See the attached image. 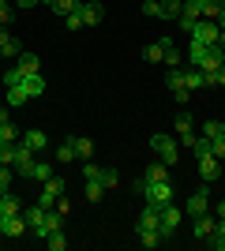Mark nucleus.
Instances as JSON below:
<instances>
[{"instance_id":"e433bc0d","label":"nucleus","mask_w":225,"mask_h":251,"mask_svg":"<svg viewBox=\"0 0 225 251\" xmlns=\"http://www.w3.org/2000/svg\"><path fill=\"white\" fill-rule=\"evenodd\" d=\"M143 15L147 19H161V0H143Z\"/></svg>"},{"instance_id":"0eeeda50","label":"nucleus","mask_w":225,"mask_h":251,"mask_svg":"<svg viewBox=\"0 0 225 251\" xmlns=\"http://www.w3.org/2000/svg\"><path fill=\"white\" fill-rule=\"evenodd\" d=\"M161 240H173V232H176V225H180V218H184V210H176L169 202V206H161Z\"/></svg>"},{"instance_id":"09e8293b","label":"nucleus","mask_w":225,"mask_h":251,"mask_svg":"<svg viewBox=\"0 0 225 251\" xmlns=\"http://www.w3.org/2000/svg\"><path fill=\"white\" fill-rule=\"evenodd\" d=\"M0 124H8V109H0Z\"/></svg>"},{"instance_id":"bb28decb","label":"nucleus","mask_w":225,"mask_h":251,"mask_svg":"<svg viewBox=\"0 0 225 251\" xmlns=\"http://www.w3.org/2000/svg\"><path fill=\"white\" fill-rule=\"evenodd\" d=\"M56 229H64V214H60V210H49V214H45V236L56 232Z\"/></svg>"},{"instance_id":"9d476101","label":"nucleus","mask_w":225,"mask_h":251,"mask_svg":"<svg viewBox=\"0 0 225 251\" xmlns=\"http://www.w3.org/2000/svg\"><path fill=\"white\" fill-rule=\"evenodd\" d=\"M214 225H218V218H210V210H206V214H199V218H195V225H192V232H195V240H210V236H214Z\"/></svg>"},{"instance_id":"4be33fe9","label":"nucleus","mask_w":225,"mask_h":251,"mask_svg":"<svg viewBox=\"0 0 225 251\" xmlns=\"http://www.w3.org/2000/svg\"><path fill=\"white\" fill-rule=\"evenodd\" d=\"M143 180H147V184H161V180H169V165H161V161H154V165H147V173H143Z\"/></svg>"},{"instance_id":"9b49d317","label":"nucleus","mask_w":225,"mask_h":251,"mask_svg":"<svg viewBox=\"0 0 225 251\" xmlns=\"http://www.w3.org/2000/svg\"><path fill=\"white\" fill-rule=\"evenodd\" d=\"M210 210V195H206V184L199 191H192V199H188V210L184 214H192V218H199V214H206Z\"/></svg>"},{"instance_id":"393cba45","label":"nucleus","mask_w":225,"mask_h":251,"mask_svg":"<svg viewBox=\"0 0 225 251\" xmlns=\"http://www.w3.org/2000/svg\"><path fill=\"white\" fill-rule=\"evenodd\" d=\"M45 248H49V251H64V248H68V236H64V229L49 232V236H45Z\"/></svg>"},{"instance_id":"864d4df0","label":"nucleus","mask_w":225,"mask_h":251,"mask_svg":"<svg viewBox=\"0 0 225 251\" xmlns=\"http://www.w3.org/2000/svg\"><path fill=\"white\" fill-rule=\"evenodd\" d=\"M0 236H4V218H0Z\"/></svg>"},{"instance_id":"72a5a7b5","label":"nucleus","mask_w":225,"mask_h":251,"mask_svg":"<svg viewBox=\"0 0 225 251\" xmlns=\"http://www.w3.org/2000/svg\"><path fill=\"white\" fill-rule=\"evenodd\" d=\"M98 180H101V188L109 191V188H117V184H120V173L109 165V169H101V176H98Z\"/></svg>"},{"instance_id":"f8f14e48","label":"nucleus","mask_w":225,"mask_h":251,"mask_svg":"<svg viewBox=\"0 0 225 251\" xmlns=\"http://www.w3.org/2000/svg\"><path fill=\"white\" fill-rule=\"evenodd\" d=\"M161 210L158 206H147L139 214V221H135V232H143V229H161V218H158Z\"/></svg>"},{"instance_id":"c9c22d12","label":"nucleus","mask_w":225,"mask_h":251,"mask_svg":"<svg viewBox=\"0 0 225 251\" xmlns=\"http://www.w3.org/2000/svg\"><path fill=\"white\" fill-rule=\"evenodd\" d=\"M101 195H105L101 180H86V199H90V202H101Z\"/></svg>"},{"instance_id":"f3484780","label":"nucleus","mask_w":225,"mask_h":251,"mask_svg":"<svg viewBox=\"0 0 225 251\" xmlns=\"http://www.w3.org/2000/svg\"><path fill=\"white\" fill-rule=\"evenodd\" d=\"M19 86H23V90H26L30 98L45 94V79H42V72H38V75H23V79H19Z\"/></svg>"},{"instance_id":"7c9ffc66","label":"nucleus","mask_w":225,"mask_h":251,"mask_svg":"<svg viewBox=\"0 0 225 251\" xmlns=\"http://www.w3.org/2000/svg\"><path fill=\"white\" fill-rule=\"evenodd\" d=\"M56 161H60V165H68V161H75V143H72V139L56 147Z\"/></svg>"},{"instance_id":"79ce46f5","label":"nucleus","mask_w":225,"mask_h":251,"mask_svg":"<svg viewBox=\"0 0 225 251\" xmlns=\"http://www.w3.org/2000/svg\"><path fill=\"white\" fill-rule=\"evenodd\" d=\"M75 4H79V0H56V4H53V11H56V15H68V11H72Z\"/></svg>"},{"instance_id":"b1692460","label":"nucleus","mask_w":225,"mask_h":251,"mask_svg":"<svg viewBox=\"0 0 225 251\" xmlns=\"http://www.w3.org/2000/svg\"><path fill=\"white\" fill-rule=\"evenodd\" d=\"M64 26H68V30H83V0L64 15Z\"/></svg>"},{"instance_id":"37998d69","label":"nucleus","mask_w":225,"mask_h":251,"mask_svg":"<svg viewBox=\"0 0 225 251\" xmlns=\"http://www.w3.org/2000/svg\"><path fill=\"white\" fill-rule=\"evenodd\" d=\"M0 26H11V4H0Z\"/></svg>"},{"instance_id":"423d86ee","label":"nucleus","mask_w":225,"mask_h":251,"mask_svg":"<svg viewBox=\"0 0 225 251\" xmlns=\"http://www.w3.org/2000/svg\"><path fill=\"white\" fill-rule=\"evenodd\" d=\"M165 86L173 90V98H176L180 105L192 98V90H188V83H184V68H169V75H165Z\"/></svg>"},{"instance_id":"c03bdc74","label":"nucleus","mask_w":225,"mask_h":251,"mask_svg":"<svg viewBox=\"0 0 225 251\" xmlns=\"http://www.w3.org/2000/svg\"><path fill=\"white\" fill-rule=\"evenodd\" d=\"M11 4H15V8H23V11H26V8H34V4H42V0H11Z\"/></svg>"},{"instance_id":"6e6552de","label":"nucleus","mask_w":225,"mask_h":251,"mask_svg":"<svg viewBox=\"0 0 225 251\" xmlns=\"http://www.w3.org/2000/svg\"><path fill=\"white\" fill-rule=\"evenodd\" d=\"M195 161H199V176H203V184H214V180L222 176V161H218L214 154H195Z\"/></svg>"},{"instance_id":"5701e85b","label":"nucleus","mask_w":225,"mask_h":251,"mask_svg":"<svg viewBox=\"0 0 225 251\" xmlns=\"http://www.w3.org/2000/svg\"><path fill=\"white\" fill-rule=\"evenodd\" d=\"M180 11H184V0H161V19H180Z\"/></svg>"},{"instance_id":"8fccbe9b","label":"nucleus","mask_w":225,"mask_h":251,"mask_svg":"<svg viewBox=\"0 0 225 251\" xmlns=\"http://www.w3.org/2000/svg\"><path fill=\"white\" fill-rule=\"evenodd\" d=\"M218 45H222V49H225V30H222V38H218Z\"/></svg>"},{"instance_id":"a211bd4d","label":"nucleus","mask_w":225,"mask_h":251,"mask_svg":"<svg viewBox=\"0 0 225 251\" xmlns=\"http://www.w3.org/2000/svg\"><path fill=\"white\" fill-rule=\"evenodd\" d=\"M23 232H30V225H26V218H23V214H15V218L4 221V236H11V240H15V236H23Z\"/></svg>"},{"instance_id":"a19ab883","label":"nucleus","mask_w":225,"mask_h":251,"mask_svg":"<svg viewBox=\"0 0 225 251\" xmlns=\"http://www.w3.org/2000/svg\"><path fill=\"white\" fill-rule=\"evenodd\" d=\"M98 176H101V169L94 161H83V180H98Z\"/></svg>"},{"instance_id":"c756f323","label":"nucleus","mask_w":225,"mask_h":251,"mask_svg":"<svg viewBox=\"0 0 225 251\" xmlns=\"http://www.w3.org/2000/svg\"><path fill=\"white\" fill-rule=\"evenodd\" d=\"M49 176H53V165H49V161H34V169H30V180H42V184H45Z\"/></svg>"},{"instance_id":"ddd939ff","label":"nucleus","mask_w":225,"mask_h":251,"mask_svg":"<svg viewBox=\"0 0 225 251\" xmlns=\"http://www.w3.org/2000/svg\"><path fill=\"white\" fill-rule=\"evenodd\" d=\"M19 52H23V45L8 34V26H0V56H11V60H15Z\"/></svg>"},{"instance_id":"aec40b11","label":"nucleus","mask_w":225,"mask_h":251,"mask_svg":"<svg viewBox=\"0 0 225 251\" xmlns=\"http://www.w3.org/2000/svg\"><path fill=\"white\" fill-rule=\"evenodd\" d=\"M72 143H75V157H79V161H90V157H94V139H86V135H75Z\"/></svg>"},{"instance_id":"f03ea898","label":"nucleus","mask_w":225,"mask_h":251,"mask_svg":"<svg viewBox=\"0 0 225 251\" xmlns=\"http://www.w3.org/2000/svg\"><path fill=\"white\" fill-rule=\"evenodd\" d=\"M150 150L158 154L161 165H176V157H180V143H176L173 135H161V131L150 135Z\"/></svg>"},{"instance_id":"de8ad7c7","label":"nucleus","mask_w":225,"mask_h":251,"mask_svg":"<svg viewBox=\"0 0 225 251\" xmlns=\"http://www.w3.org/2000/svg\"><path fill=\"white\" fill-rule=\"evenodd\" d=\"M218 26H222V30H225V8H222V15H218Z\"/></svg>"},{"instance_id":"a878e982","label":"nucleus","mask_w":225,"mask_h":251,"mask_svg":"<svg viewBox=\"0 0 225 251\" xmlns=\"http://www.w3.org/2000/svg\"><path fill=\"white\" fill-rule=\"evenodd\" d=\"M206 244H210L214 251H225V218H218V225H214V236H210Z\"/></svg>"},{"instance_id":"412c9836","label":"nucleus","mask_w":225,"mask_h":251,"mask_svg":"<svg viewBox=\"0 0 225 251\" xmlns=\"http://www.w3.org/2000/svg\"><path fill=\"white\" fill-rule=\"evenodd\" d=\"M15 214H23V206H19V199H15V195H0V218L8 221V218H15Z\"/></svg>"},{"instance_id":"ea45409f","label":"nucleus","mask_w":225,"mask_h":251,"mask_svg":"<svg viewBox=\"0 0 225 251\" xmlns=\"http://www.w3.org/2000/svg\"><path fill=\"white\" fill-rule=\"evenodd\" d=\"M210 154L218 157V161H225V135H218V139H210Z\"/></svg>"},{"instance_id":"473e14b6","label":"nucleus","mask_w":225,"mask_h":251,"mask_svg":"<svg viewBox=\"0 0 225 251\" xmlns=\"http://www.w3.org/2000/svg\"><path fill=\"white\" fill-rule=\"evenodd\" d=\"M15 150L19 143H0V165H15Z\"/></svg>"},{"instance_id":"4c0bfd02","label":"nucleus","mask_w":225,"mask_h":251,"mask_svg":"<svg viewBox=\"0 0 225 251\" xmlns=\"http://www.w3.org/2000/svg\"><path fill=\"white\" fill-rule=\"evenodd\" d=\"M147 60H150V64H161V60H165V49H161L158 42H154V45H147Z\"/></svg>"},{"instance_id":"cd10ccee","label":"nucleus","mask_w":225,"mask_h":251,"mask_svg":"<svg viewBox=\"0 0 225 251\" xmlns=\"http://www.w3.org/2000/svg\"><path fill=\"white\" fill-rule=\"evenodd\" d=\"M139 244H143V248H158V244H165V240H161V229H143Z\"/></svg>"},{"instance_id":"3c124183","label":"nucleus","mask_w":225,"mask_h":251,"mask_svg":"<svg viewBox=\"0 0 225 251\" xmlns=\"http://www.w3.org/2000/svg\"><path fill=\"white\" fill-rule=\"evenodd\" d=\"M0 143H8V139H4V124H0Z\"/></svg>"},{"instance_id":"49530a36","label":"nucleus","mask_w":225,"mask_h":251,"mask_svg":"<svg viewBox=\"0 0 225 251\" xmlns=\"http://www.w3.org/2000/svg\"><path fill=\"white\" fill-rule=\"evenodd\" d=\"M218 86H222V90H225V68H222V72H218Z\"/></svg>"},{"instance_id":"2eb2a0df","label":"nucleus","mask_w":225,"mask_h":251,"mask_svg":"<svg viewBox=\"0 0 225 251\" xmlns=\"http://www.w3.org/2000/svg\"><path fill=\"white\" fill-rule=\"evenodd\" d=\"M101 15H105V8H101L98 0H86V4H83V26H98Z\"/></svg>"},{"instance_id":"a18cd8bd","label":"nucleus","mask_w":225,"mask_h":251,"mask_svg":"<svg viewBox=\"0 0 225 251\" xmlns=\"http://www.w3.org/2000/svg\"><path fill=\"white\" fill-rule=\"evenodd\" d=\"M214 218H225V202H218V206H214Z\"/></svg>"},{"instance_id":"5fc2aeb1","label":"nucleus","mask_w":225,"mask_h":251,"mask_svg":"<svg viewBox=\"0 0 225 251\" xmlns=\"http://www.w3.org/2000/svg\"><path fill=\"white\" fill-rule=\"evenodd\" d=\"M42 4H56V0H42Z\"/></svg>"},{"instance_id":"6ab92c4d","label":"nucleus","mask_w":225,"mask_h":251,"mask_svg":"<svg viewBox=\"0 0 225 251\" xmlns=\"http://www.w3.org/2000/svg\"><path fill=\"white\" fill-rule=\"evenodd\" d=\"M23 147H30V150H45V147H49V139H45V131L30 127V131H23Z\"/></svg>"},{"instance_id":"f704fd0d","label":"nucleus","mask_w":225,"mask_h":251,"mask_svg":"<svg viewBox=\"0 0 225 251\" xmlns=\"http://www.w3.org/2000/svg\"><path fill=\"white\" fill-rule=\"evenodd\" d=\"M225 8V0H203V19H218Z\"/></svg>"},{"instance_id":"603ef678","label":"nucleus","mask_w":225,"mask_h":251,"mask_svg":"<svg viewBox=\"0 0 225 251\" xmlns=\"http://www.w3.org/2000/svg\"><path fill=\"white\" fill-rule=\"evenodd\" d=\"M0 195H8V188H4V184H0Z\"/></svg>"},{"instance_id":"c85d7f7f","label":"nucleus","mask_w":225,"mask_h":251,"mask_svg":"<svg viewBox=\"0 0 225 251\" xmlns=\"http://www.w3.org/2000/svg\"><path fill=\"white\" fill-rule=\"evenodd\" d=\"M184 83H188V90H203V72H199V68H188V72H184Z\"/></svg>"},{"instance_id":"1a4fd4ad","label":"nucleus","mask_w":225,"mask_h":251,"mask_svg":"<svg viewBox=\"0 0 225 251\" xmlns=\"http://www.w3.org/2000/svg\"><path fill=\"white\" fill-rule=\"evenodd\" d=\"M60 195H64V180H56V176H49V180H45V188H42V199H38V202H42L45 210H53V206H56V199H60Z\"/></svg>"},{"instance_id":"dca6fc26","label":"nucleus","mask_w":225,"mask_h":251,"mask_svg":"<svg viewBox=\"0 0 225 251\" xmlns=\"http://www.w3.org/2000/svg\"><path fill=\"white\" fill-rule=\"evenodd\" d=\"M158 45L165 49V64H169V68H184L180 49H176V42H173V38H158Z\"/></svg>"},{"instance_id":"58836bf2","label":"nucleus","mask_w":225,"mask_h":251,"mask_svg":"<svg viewBox=\"0 0 225 251\" xmlns=\"http://www.w3.org/2000/svg\"><path fill=\"white\" fill-rule=\"evenodd\" d=\"M222 127L225 124H218V120H203V135L206 139H218V135H222Z\"/></svg>"},{"instance_id":"6e6d98bb","label":"nucleus","mask_w":225,"mask_h":251,"mask_svg":"<svg viewBox=\"0 0 225 251\" xmlns=\"http://www.w3.org/2000/svg\"><path fill=\"white\" fill-rule=\"evenodd\" d=\"M0 60H4V56H0Z\"/></svg>"},{"instance_id":"f257e3e1","label":"nucleus","mask_w":225,"mask_h":251,"mask_svg":"<svg viewBox=\"0 0 225 251\" xmlns=\"http://www.w3.org/2000/svg\"><path fill=\"white\" fill-rule=\"evenodd\" d=\"M184 64H192L199 72H222L225 68V49L222 45H192Z\"/></svg>"},{"instance_id":"39448f33","label":"nucleus","mask_w":225,"mask_h":251,"mask_svg":"<svg viewBox=\"0 0 225 251\" xmlns=\"http://www.w3.org/2000/svg\"><path fill=\"white\" fill-rule=\"evenodd\" d=\"M45 214H49V210H45L42 202H34V206L23 210V218H26V225H30V232L38 240H45Z\"/></svg>"},{"instance_id":"20e7f679","label":"nucleus","mask_w":225,"mask_h":251,"mask_svg":"<svg viewBox=\"0 0 225 251\" xmlns=\"http://www.w3.org/2000/svg\"><path fill=\"white\" fill-rule=\"evenodd\" d=\"M143 199H147V206H169L173 202V184L169 180H161V184H147L143 188Z\"/></svg>"},{"instance_id":"2f4dec72","label":"nucleus","mask_w":225,"mask_h":251,"mask_svg":"<svg viewBox=\"0 0 225 251\" xmlns=\"http://www.w3.org/2000/svg\"><path fill=\"white\" fill-rule=\"evenodd\" d=\"M26 101H30V94H26V90H23L19 83H15V86H8V105H26Z\"/></svg>"},{"instance_id":"7ed1b4c3","label":"nucleus","mask_w":225,"mask_h":251,"mask_svg":"<svg viewBox=\"0 0 225 251\" xmlns=\"http://www.w3.org/2000/svg\"><path fill=\"white\" fill-rule=\"evenodd\" d=\"M188 34H192V45H218L222 26H218V19H199Z\"/></svg>"},{"instance_id":"4468645a","label":"nucleus","mask_w":225,"mask_h":251,"mask_svg":"<svg viewBox=\"0 0 225 251\" xmlns=\"http://www.w3.org/2000/svg\"><path fill=\"white\" fill-rule=\"evenodd\" d=\"M15 68H19L23 75H38L42 72V60H38L34 52H19V56H15Z\"/></svg>"}]
</instances>
